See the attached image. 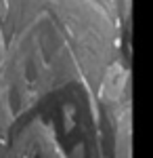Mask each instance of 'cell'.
Here are the masks:
<instances>
[{
    "label": "cell",
    "instance_id": "cell-1",
    "mask_svg": "<svg viewBox=\"0 0 153 158\" xmlns=\"http://www.w3.org/2000/svg\"><path fill=\"white\" fill-rule=\"evenodd\" d=\"M6 49H9V23H6V17L0 9V74H2V68H4Z\"/></svg>",
    "mask_w": 153,
    "mask_h": 158
}]
</instances>
